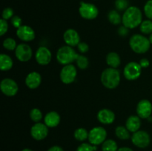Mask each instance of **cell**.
I'll return each instance as SVG.
<instances>
[{
	"label": "cell",
	"mask_w": 152,
	"mask_h": 151,
	"mask_svg": "<svg viewBox=\"0 0 152 151\" xmlns=\"http://www.w3.org/2000/svg\"><path fill=\"white\" fill-rule=\"evenodd\" d=\"M8 30V24H7V20L1 19L0 20V35L2 36Z\"/></svg>",
	"instance_id": "e575fe53"
},
{
	"label": "cell",
	"mask_w": 152,
	"mask_h": 151,
	"mask_svg": "<svg viewBox=\"0 0 152 151\" xmlns=\"http://www.w3.org/2000/svg\"><path fill=\"white\" fill-rule=\"evenodd\" d=\"M117 151H134L132 148L128 147H123L119 148Z\"/></svg>",
	"instance_id": "60d3db41"
},
{
	"label": "cell",
	"mask_w": 152,
	"mask_h": 151,
	"mask_svg": "<svg viewBox=\"0 0 152 151\" xmlns=\"http://www.w3.org/2000/svg\"><path fill=\"white\" fill-rule=\"evenodd\" d=\"M142 22V13L140 9L135 6H131L125 10L122 16V22L129 29H134L140 25Z\"/></svg>",
	"instance_id": "6da1fadb"
},
{
	"label": "cell",
	"mask_w": 152,
	"mask_h": 151,
	"mask_svg": "<svg viewBox=\"0 0 152 151\" xmlns=\"http://www.w3.org/2000/svg\"><path fill=\"white\" fill-rule=\"evenodd\" d=\"M140 65L142 67V68H146L149 66L150 62L148 59L143 58V59H140Z\"/></svg>",
	"instance_id": "f35d334b"
},
{
	"label": "cell",
	"mask_w": 152,
	"mask_h": 151,
	"mask_svg": "<svg viewBox=\"0 0 152 151\" xmlns=\"http://www.w3.org/2000/svg\"><path fill=\"white\" fill-rule=\"evenodd\" d=\"M140 30L142 33L148 35L152 33V20L147 19V20L142 21V23L140 25Z\"/></svg>",
	"instance_id": "4316f807"
},
{
	"label": "cell",
	"mask_w": 152,
	"mask_h": 151,
	"mask_svg": "<svg viewBox=\"0 0 152 151\" xmlns=\"http://www.w3.org/2000/svg\"><path fill=\"white\" fill-rule=\"evenodd\" d=\"M31 135L34 139L41 141L45 139L48 135V127L45 124L38 122L35 123L31 127Z\"/></svg>",
	"instance_id": "7c38bea8"
},
{
	"label": "cell",
	"mask_w": 152,
	"mask_h": 151,
	"mask_svg": "<svg viewBox=\"0 0 152 151\" xmlns=\"http://www.w3.org/2000/svg\"><path fill=\"white\" fill-rule=\"evenodd\" d=\"M118 33L119 35L121 36H127V34L129 33V28L125 27L124 25L120 27L118 30Z\"/></svg>",
	"instance_id": "74e56055"
},
{
	"label": "cell",
	"mask_w": 152,
	"mask_h": 151,
	"mask_svg": "<svg viewBox=\"0 0 152 151\" xmlns=\"http://www.w3.org/2000/svg\"><path fill=\"white\" fill-rule=\"evenodd\" d=\"M22 151H33V150H32L29 149V148H25V149L22 150Z\"/></svg>",
	"instance_id": "7bdbcfd3"
},
{
	"label": "cell",
	"mask_w": 152,
	"mask_h": 151,
	"mask_svg": "<svg viewBox=\"0 0 152 151\" xmlns=\"http://www.w3.org/2000/svg\"><path fill=\"white\" fill-rule=\"evenodd\" d=\"M3 47L7 50H16L17 44L15 39L12 38H7L3 41Z\"/></svg>",
	"instance_id": "f546056e"
},
{
	"label": "cell",
	"mask_w": 152,
	"mask_h": 151,
	"mask_svg": "<svg viewBox=\"0 0 152 151\" xmlns=\"http://www.w3.org/2000/svg\"><path fill=\"white\" fill-rule=\"evenodd\" d=\"M144 13L148 19L152 20V0L146 1L144 6Z\"/></svg>",
	"instance_id": "d6a6232c"
},
{
	"label": "cell",
	"mask_w": 152,
	"mask_h": 151,
	"mask_svg": "<svg viewBox=\"0 0 152 151\" xmlns=\"http://www.w3.org/2000/svg\"><path fill=\"white\" fill-rule=\"evenodd\" d=\"M35 59L39 65H42V66L48 65L51 61V52L48 47L42 46L37 49L35 54Z\"/></svg>",
	"instance_id": "4fadbf2b"
},
{
	"label": "cell",
	"mask_w": 152,
	"mask_h": 151,
	"mask_svg": "<svg viewBox=\"0 0 152 151\" xmlns=\"http://www.w3.org/2000/svg\"><path fill=\"white\" fill-rule=\"evenodd\" d=\"M97 119L103 124H111L115 120V114L109 109H102L98 112Z\"/></svg>",
	"instance_id": "e0dca14e"
},
{
	"label": "cell",
	"mask_w": 152,
	"mask_h": 151,
	"mask_svg": "<svg viewBox=\"0 0 152 151\" xmlns=\"http://www.w3.org/2000/svg\"><path fill=\"white\" fill-rule=\"evenodd\" d=\"M148 39H149L150 42H151V44H152V33H151L149 35V38H148Z\"/></svg>",
	"instance_id": "b9f144b4"
},
{
	"label": "cell",
	"mask_w": 152,
	"mask_h": 151,
	"mask_svg": "<svg viewBox=\"0 0 152 151\" xmlns=\"http://www.w3.org/2000/svg\"><path fill=\"white\" fill-rule=\"evenodd\" d=\"M48 151H64V150L62 149L61 147L57 146V145H54V146H52L48 150Z\"/></svg>",
	"instance_id": "ab89813d"
},
{
	"label": "cell",
	"mask_w": 152,
	"mask_h": 151,
	"mask_svg": "<svg viewBox=\"0 0 152 151\" xmlns=\"http://www.w3.org/2000/svg\"><path fill=\"white\" fill-rule=\"evenodd\" d=\"M131 139L133 144L139 148L147 147L151 142V137L149 134L144 130H138L133 133Z\"/></svg>",
	"instance_id": "9c48e42d"
},
{
	"label": "cell",
	"mask_w": 152,
	"mask_h": 151,
	"mask_svg": "<svg viewBox=\"0 0 152 151\" xmlns=\"http://www.w3.org/2000/svg\"><path fill=\"white\" fill-rule=\"evenodd\" d=\"M115 7L119 11H123L129 8V1L128 0H116Z\"/></svg>",
	"instance_id": "1f68e13d"
},
{
	"label": "cell",
	"mask_w": 152,
	"mask_h": 151,
	"mask_svg": "<svg viewBox=\"0 0 152 151\" xmlns=\"http://www.w3.org/2000/svg\"><path fill=\"white\" fill-rule=\"evenodd\" d=\"M152 113V104L148 99H142L137 106V114L140 118H148Z\"/></svg>",
	"instance_id": "5bb4252c"
},
{
	"label": "cell",
	"mask_w": 152,
	"mask_h": 151,
	"mask_svg": "<svg viewBox=\"0 0 152 151\" xmlns=\"http://www.w3.org/2000/svg\"><path fill=\"white\" fill-rule=\"evenodd\" d=\"M30 118L35 123L40 122V121L42 119V113L39 109L34 108L30 111Z\"/></svg>",
	"instance_id": "f1b7e54d"
},
{
	"label": "cell",
	"mask_w": 152,
	"mask_h": 151,
	"mask_svg": "<svg viewBox=\"0 0 152 151\" xmlns=\"http://www.w3.org/2000/svg\"><path fill=\"white\" fill-rule=\"evenodd\" d=\"M97 146L91 144V143H82L77 147V151H96Z\"/></svg>",
	"instance_id": "4dcf8cb0"
},
{
	"label": "cell",
	"mask_w": 152,
	"mask_h": 151,
	"mask_svg": "<svg viewBox=\"0 0 152 151\" xmlns=\"http://www.w3.org/2000/svg\"><path fill=\"white\" fill-rule=\"evenodd\" d=\"M131 132L124 126H118L115 130L116 136L120 140H128L132 136L130 135Z\"/></svg>",
	"instance_id": "603a6c76"
},
{
	"label": "cell",
	"mask_w": 152,
	"mask_h": 151,
	"mask_svg": "<svg viewBox=\"0 0 152 151\" xmlns=\"http://www.w3.org/2000/svg\"><path fill=\"white\" fill-rule=\"evenodd\" d=\"M16 36L23 41H31L35 38L36 34L32 28L28 25H22L16 30Z\"/></svg>",
	"instance_id": "9a60e30c"
},
{
	"label": "cell",
	"mask_w": 152,
	"mask_h": 151,
	"mask_svg": "<svg viewBox=\"0 0 152 151\" xmlns=\"http://www.w3.org/2000/svg\"><path fill=\"white\" fill-rule=\"evenodd\" d=\"M63 39L67 45L73 47L78 45L80 42V36L78 32L72 28L65 30L63 34Z\"/></svg>",
	"instance_id": "2e32d148"
},
{
	"label": "cell",
	"mask_w": 152,
	"mask_h": 151,
	"mask_svg": "<svg viewBox=\"0 0 152 151\" xmlns=\"http://www.w3.org/2000/svg\"><path fill=\"white\" fill-rule=\"evenodd\" d=\"M1 16H2V19H4V20L12 19L13 16V10L10 7H6L3 10Z\"/></svg>",
	"instance_id": "836d02e7"
},
{
	"label": "cell",
	"mask_w": 152,
	"mask_h": 151,
	"mask_svg": "<svg viewBox=\"0 0 152 151\" xmlns=\"http://www.w3.org/2000/svg\"><path fill=\"white\" fill-rule=\"evenodd\" d=\"M0 88L4 95L7 96H13L16 95L19 90L18 84L14 80L6 78L1 80Z\"/></svg>",
	"instance_id": "30bf717a"
},
{
	"label": "cell",
	"mask_w": 152,
	"mask_h": 151,
	"mask_svg": "<svg viewBox=\"0 0 152 151\" xmlns=\"http://www.w3.org/2000/svg\"><path fill=\"white\" fill-rule=\"evenodd\" d=\"M77 75V70L74 65H64L60 71V80L65 84H69L74 82Z\"/></svg>",
	"instance_id": "ba28073f"
},
{
	"label": "cell",
	"mask_w": 152,
	"mask_h": 151,
	"mask_svg": "<svg viewBox=\"0 0 152 151\" xmlns=\"http://www.w3.org/2000/svg\"><path fill=\"white\" fill-rule=\"evenodd\" d=\"M15 56L16 59L20 62H26L31 60L33 56V51L31 47L28 44L22 43L18 44L15 50Z\"/></svg>",
	"instance_id": "8fae6325"
},
{
	"label": "cell",
	"mask_w": 152,
	"mask_h": 151,
	"mask_svg": "<svg viewBox=\"0 0 152 151\" xmlns=\"http://www.w3.org/2000/svg\"><path fill=\"white\" fill-rule=\"evenodd\" d=\"M88 134L89 132H88L86 129L83 128V127H80L75 130L74 136L76 140L79 141V142H84L86 139H88Z\"/></svg>",
	"instance_id": "d4e9b609"
},
{
	"label": "cell",
	"mask_w": 152,
	"mask_h": 151,
	"mask_svg": "<svg viewBox=\"0 0 152 151\" xmlns=\"http://www.w3.org/2000/svg\"><path fill=\"white\" fill-rule=\"evenodd\" d=\"M44 122L48 127H56L60 122V115L56 111H50L45 116Z\"/></svg>",
	"instance_id": "d6986e66"
},
{
	"label": "cell",
	"mask_w": 152,
	"mask_h": 151,
	"mask_svg": "<svg viewBox=\"0 0 152 151\" xmlns=\"http://www.w3.org/2000/svg\"><path fill=\"white\" fill-rule=\"evenodd\" d=\"M106 63L110 68H118L121 63V59L118 53L116 52H110L106 56Z\"/></svg>",
	"instance_id": "44dd1931"
},
{
	"label": "cell",
	"mask_w": 152,
	"mask_h": 151,
	"mask_svg": "<svg viewBox=\"0 0 152 151\" xmlns=\"http://www.w3.org/2000/svg\"><path fill=\"white\" fill-rule=\"evenodd\" d=\"M142 73V67L140 63L135 62H131L125 66L123 74L126 79L129 81L136 80L140 76Z\"/></svg>",
	"instance_id": "52a82bcc"
},
{
	"label": "cell",
	"mask_w": 152,
	"mask_h": 151,
	"mask_svg": "<svg viewBox=\"0 0 152 151\" xmlns=\"http://www.w3.org/2000/svg\"><path fill=\"white\" fill-rule=\"evenodd\" d=\"M126 127L131 133L138 131L141 127L140 118L138 115H130L126 120Z\"/></svg>",
	"instance_id": "ffe728a7"
},
{
	"label": "cell",
	"mask_w": 152,
	"mask_h": 151,
	"mask_svg": "<svg viewBox=\"0 0 152 151\" xmlns=\"http://www.w3.org/2000/svg\"><path fill=\"white\" fill-rule=\"evenodd\" d=\"M108 19L110 23L117 25L122 22V17L117 10H112L108 13Z\"/></svg>",
	"instance_id": "484cf974"
},
{
	"label": "cell",
	"mask_w": 152,
	"mask_h": 151,
	"mask_svg": "<svg viewBox=\"0 0 152 151\" xmlns=\"http://www.w3.org/2000/svg\"><path fill=\"white\" fill-rule=\"evenodd\" d=\"M76 63H77V67H78L80 70L87 69L89 65V62L88 58L86 57V56H83V55H79L78 58H77V60H76Z\"/></svg>",
	"instance_id": "83f0119b"
},
{
	"label": "cell",
	"mask_w": 152,
	"mask_h": 151,
	"mask_svg": "<svg viewBox=\"0 0 152 151\" xmlns=\"http://www.w3.org/2000/svg\"><path fill=\"white\" fill-rule=\"evenodd\" d=\"M79 13L83 19L92 20L97 17L99 14V10L94 4L81 1L80 8H79Z\"/></svg>",
	"instance_id": "8992f818"
},
{
	"label": "cell",
	"mask_w": 152,
	"mask_h": 151,
	"mask_svg": "<svg viewBox=\"0 0 152 151\" xmlns=\"http://www.w3.org/2000/svg\"><path fill=\"white\" fill-rule=\"evenodd\" d=\"M79 55L80 54L76 53L73 47L68 45L62 46L56 53V59L58 62L62 65H71L74 62H76Z\"/></svg>",
	"instance_id": "277c9868"
},
{
	"label": "cell",
	"mask_w": 152,
	"mask_h": 151,
	"mask_svg": "<svg viewBox=\"0 0 152 151\" xmlns=\"http://www.w3.org/2000/svg\"><path fill=\"white\" fill-rule=\"evenodd\" d=\"M107 138V131L102 127H95L89 131L88 141L91 144L98 146L103 143Z\"/></svg>",
	"instance_id": "5b68a950"
},
{
	"label": "cell",
	"mask_w": 152,
	"mask_h": 151,
	"mask_svg": "<svg viewBox=\"0 0 152 151\" xmlns=\"http://www.w3.org/2000/svg\"><path fill=\"white\" fill-rule=\"evenodd\" d=\"M77 48L81 53H86L89 50V46L86 42H80L77 45Z\"/></svg>",
	"instance_id": "8d00e7d4"
},
{
	"label": "cell",
	"mask_w": 152,
	"mask_h": 151,
	"mask_svg": "<svg viewBox=\"0 0 152 151\" xmlns=\"http://www.w3.org/2000/svg\"><path fill=\"white\" fill-rule=\"evenodd\" d=\"M118 149V145L117 142L113 139H106L102 144V151H117Z\"/></svg>",
	"instance_id": "cb8c5ba5"
},
{
	"label": "cell",
	"mask_w": 152,
	"mask_h": 151,
	"mask_svg": "<svg viewBox=\"0 0 152 151\" xmlns=\"http://www.w3.org/2000/svg\"><path fill=\"white\" fill-rule=\"evenodd\" d=\"M13 65L11 57L8 55L1 53L0 55V68L1 71L10 70Z\"/></svg>",
	"instance_id": "7402d4cb"
},
{
	"label": "cell",
	"mask_w": 152,
	"mask_h": 151,
	"mask_svg": "<svg viewBox=\"0 0 152 151\" xmlns=\"http://www.w3.org/2000/svg\"><path fill=\"white\" fill-rule=\"evenodd\" d=\"M42 77L39 73L37 72H31L28 74L25 78V84L27 87L30 89L37 88L41 84Z\"/></svg>",
	"instance_id": "ac0fdd59"
},
{
	"label": "cell",
	"mask_w": 152,
	"mask_h": 151,
	"mask_svg": "<svg viewBox=\"0 0 152 151\" xmlns=\"http://www.w3.org/2000/svg\"><path fill=\"white\" fill-rule=\"evenodd\" d=\"M100 79L104 87L108 89H114L120 84V73L117 68H106L102 71Z\"/></svg>",
	"instance_id": "7a4b0ae2"
},
{
	"label": "cell",
	"mask_w": 152,
	"mask_h": 151,
	"mask_svg": "<svg viewBox=\"0 0 152 151\" xmlns=\"http://www.w3.org/2000/svg\"><path fill=\"white\" fill-rule=\"evenodd\" d=\"M22 20L19 16H13V18L11 19V24L14 28H19L22 26Z\"/></svg>",
	"instance_id": "d590c367"
},
{
	"label": "cell",
	"mask_w": 152,
	"mask_h": 151,
	"mask_svg": "<svg viewBox=\"0 0 152 151\" xmlns=\"http://www.w3.org/2000/svg\"><path fill=\"white\" fill-rule=\"evenodd\" d=\"M129 45L134 53L142 54L149 50L151 42L145 36L141 34H134L129 40Z\"/></svg>",
	"instance_id": "3957f363"
}]
</instances>
